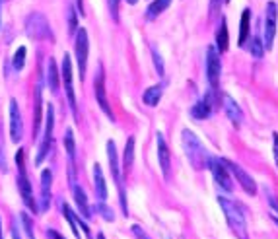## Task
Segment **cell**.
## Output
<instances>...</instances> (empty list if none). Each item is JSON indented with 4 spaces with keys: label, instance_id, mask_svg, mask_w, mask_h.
Returning <instances> with one entry per match:
<instances>
[{
    "label": "cell",
    "instance_id": "49",
    "mask_svg": "<svg viewBox=\"0 0 278 239\" xmlns=\"http://www.w3.org/2000/svg\"><path fill=\"white\" fill-rule=\"evenodd\" d=\"M31 239H33V237H31Z\"/></svg>",
    "mask_w": 278,
    "mask_h": 239
},
{
    "label": "cell",
    "instance_id": "25",
    "mask_svg": "<svg viewBox=\"0 0 278 239\" xmlns=\"http://www.w3.org/2000/svg\"><path fill=\"white\" fill-rule=\"evenodd\" d=\"M61 210H63L64 218H66V222H68V226H70V229H72V233H74L76 239H82V233H80V226H78V216L70 210V206L68 204H61Z\"/></svg>",
    "mask_w": 278,
    "mask_h": 239
},
{
    "label": "cell",
    "instance_id": "26",
    "mask_svg": "<svg viewBox=\"0 0 278 239\" xmlns=\"http://www.w3.org/2000/svg\"><path fill=\"white\" fill-rule=\"evenodd\" d=\"M241 27H240V41H238V45L243 47L245 45V41L249 37V27H251V10H243L241 12Z\"/></svg>",
    "mask_w": 278,
    "mask_h": 239
},
{
    "label": "cell",
    "instance_id": "5",
    "mask_svg": "<svg viewBox=\"0 0 278 239\" xmlns=\"http://www.w3.org/2000/svg\"><path fill=\"white\" fill-rule=\"evenodd\" d=\"M53 130H55V109L49 103L47 107V113H45V132H43V138H41V144H39V152L37 158H35V164L41 165L45 162V158L49 156L51 146H53Z\"/></svg>",
    "mask_w": 278,
    "mask_h": 239
},
{
    "label": "cell",
    "instance_id": "19",
    "mask_svg": "<svg viewBox=\"0 0 278 239\" xmlns=\"http://www.w3.org/2000/svg\"><path fill=\"white\" fill-rule=\"evenodd\" d=\"M94 189H96V197L100 199V202L107 201V183H105L103 169L100 164L94 165Z\"/></svg>",
    "mask_w": 278,
    "mask_h": 239
},
{
    "label": "cell",
    "instance_id": "27",
    "mask_svg": "<svg viewBox=\"0 0 278 239\" xmlns=\"http://www.w3.org/2000/svg\"><path fill=\"white\" fill-rule=\"evenodd\" d=\"M169 4H171V0H154L150 6H148V10H146V18H148V20H156L164 10H167Z\"/></svg>",
    "mask_w": 278,
    "mask_h": 239
},
{
    "label": "cell",
    "instance_id": "45",
    "mask_svg": "<svg viewBox=\"0 0 278 239\" xmlns=\"http://www.w3.org/2000/svg\"><path fill=\"white\" fill-rule=\"evenodd\" d=\"M126 2H128V4H136L138 0H126Z\"/></svg>",
    "mask_w": 278,
    "mask_h": 239
},
{
    "label": "cell",
    "instance_id": "29",
    "mask_svg": "<svg viewBox=\"0 0 278 239\" xmlns=\"http://www.w3.org/2000/svg\"><path fill=\"white\" fill-rule=\"evenodd\" d=\"M41 105H43L41 103V88L37 86V89H35V113H33V130H35V134L39 130V123H41Z\"/></svg>",
    "mask_w": 278,
    "mask_h": 239
},
{
    "label": "cell",
    "instance_id": "6",
    "mask_svg": "<svg viewBox=\"0 0 278 239\" xmlns=\"http://www.w3.org/2000/svg\"><path fill=\"white\" fill-rule=\"evenodd\" d=\"M88 53H89L88 31H86V29H78V31H76L74 55H76V63H78L80 80H84V76H86V66H88Z\"/></svg>",
    "mask_w": 278,
    "mask_h": 239
},
{
    "label": "cell",
    "instance_id": "24",
    "mask_svg": "<svg viewBox=\"0 0 278 239\" xmlns=\"http://www.w3.org/2000/svg\"><path fill=\"white\" fill-rule=\"evenodd\" d=\"M227 43H229V37H227V25H226V20L222 18L220 20V27L216 31V51L218 53H224L227 49Z\"/></svg>",
    "mask_w": 278,
    "mask_h": 239
},
{
    "label": "cell",
    "instance_id": "20",
    "mask_svg": "<svg viewBox=\"0 0 278 239\" xmlns=\"http://www.w3.org/2000/svg\"><path fill=\"white\" fill-rule=\"evenodd\" d=\"M72 193H74V202L78 206V212L84 220H89L91 218V210H89V204H88V199H86V193L82 187L78 185H72Z\"/></svg>",
    "mask_w": 278,
    "mask_h": 239
},
{
    "label": "cell",
    "instance_id": "38",
    "mask_svg": "<svg viewBox=\"0 0 278 239\" xmlns=\"http://www.w3.org/2000/svg\"><path fill=\"white\" fill-rule=\"evenodd\" d=\"M154 63H156L158 72H160V74H164V63H162V59H160V53H158V51H154Z\"/></svg>",
    "mask_w": 278,
    "mask_h": 239
},
{
    "label": "cell",
    "instance_id": "14",
    "mask_svg": "<svg viewBox=\"0 0 278 239\" xmlns=\"http://www.w3.org/2000/svg\"><path fill=\"white\" fill-rule=\"evenodd\" d=\"M24 136V121L18 107V101L10 100V138L12 142H20Z\"/></svg>",
    "mask_w": 278,
    "mask_h": 239
},
{
    "label": "cell",
    "instance_id": "18",
    "mask_svg": "<svg viewBox=\"0 0 278 239\" xmlns=\"http://www.w3.org/2000/svg\"><path fill=\"white\" fill-rule=\"evenodd\" d=\"M222 105H224V111H226L227 119L236 126H240L241 121H243V111H241V107L238 105V101L234 100L229 93H224V95H222Z\"/></svg>",
    "mask_w": 278,
    "mask_h": 239
},
{
    "label": "cell",
    "instance_id": "31",
    "mask_svg": "<svg viewBox=\"0 0 278 239\" xmlns=\"http://www.w3.org/2000/svg\"><path fill=\"white\" fill-rule=\"evenodd\" d=\"M249 51H251V57H255V59H261V57L265 55V45H263V41H261L259 37H253Z\"/></svg>",
    "mask_w": 278,
    "mask_h": 239
},
{
    "label": "cell",
    "instance_id": "32",
    "mask_svg": "<svg viewBox=\"0 0 278 239\" xmlns=\"http://www.w3.org/2000/svg\"><path fill=\"white\" fill-rule=\"evenodd\" d=\"M68 33L70 35H76V31H78V18H76V10L74 6H68Z\"/></svg>",
    "mask_w": 278,
    "mask_h": 239
},
{
    "label": "cell",
    "instance_id": "44",
    "mask_svg": "<svg viewBox=\"0 0 278 239\" xmlns=\"http://www.w3.org/2000/svg\"><path fill=\"white\" fill-rule=\"evenodd\" d=\"M98 239H105V235H103V233L100 231V233H98Z\"/></svg>",
    "mask_w": 278,
    "mask_h": 239
},
{
    "label": "cell",
    "instance_id": "30",
    "mask_svg": "<svg viewBox=\"0 0 278 239\" xmlns=\"http://www.w3.org/2000/svg\"><path fill=\"white\" fill-rule=\"evenodd\" d=\"M25 53H27V49H25L24 45L16 49V53H14V59H12L14 70H18V72H20V70L24 68V64H25Z\"/></svg>",
    "mask_w": 278,
    "mask_h": 239
},
{
    "label": "cell",
    "instance_id": "4",
    "mask_svg": "<svg viewBox=\"0 0 278 239\" xmlns=\"http://www.w3.org/2000/svg\"><path fill=\"white\" fill-rule=\"evenodd\" d=\"M25 33H27V37L33 39V41L49 39L51 37V27H49L47 18L39 12L29 14L27 20H25Z\"/></svg>",
    "mask_w": 278,
    "mask_h": 239
},
{
    "label": "cell",
    "instance_id": "43",
    "mask_svg": "<svg viewBox=\"0 0 278 239\" xmlns=\"http://www.w3.org/2000/svg\"><path fill=\"white\" fill-rule=\"evenodd\" d=\"M274 160H276L278 165V134H274Z\"/></svg>",
    "mask_w": 278,
    "mask_h": 239
},
{
    "label": "cell",
    "instance_id": "40",
    "mask_svg": "<svg viewBox=\"0 0 278 239\" xmlns=\"http://www.w3.org/2000/svg\"><path fill=\"white\" fill-rule=\"evenodd\" d=\"M12 237L14 239H22V235H20V226H18V222H16V220H12Z\"/></svg>",
    "mask_w": 278,
    "mask_h": 239
},
{
    "label": "cell",
    "instance_id": "21",
    "mask_svg": "<svg viewBox=\"0 0 278 239\" xmlns=\"http://www.w3.org/2000/svg\"><path fill=\"white\" fill-rule=\"evenodd\" d=\"M64 150H66V154H68V160H70V179L74 181L76 140H74V132H72V130H66V134H64Z\"/></svg>",
    "mask_w": 278,
    "mask_h": 239
},
{
    "label": "cell",
    "instance_id": "47",
    "mask_svg": "<svg viewBox=\"0 0 278 239\" xmlns=\"http://www.w3.org/2000/svg\"><path fill=\"white\" fill-rule=\"evenodd\" d=\"M0 12H2V0H0ZM0 25H2V18H0Z\"/></svg>",
    "mask_w": 278,
    "mask_h": 239
},
{
    "label": "cell",
    "instance_id": "13",
    "mask_svg": "<svg viewBox=\"0 0 278 239\" xmlns=\"http://www.w3.org/2000/svg\"><path fill=\"white\" fill-rule=\"evenodd\" d=\"M94 91H96V101L100 103L101 111L107 115L111 121H115L111 105H109V101H107V93H105V72H103L101 66L100 70H98V74H96V80H94Z\"/></svg>",
    "mask_w": 278,
    "mask_h": 239
},
{
    "label": "cell",
    "instance_id": "9",
    "mask_svg": "<svg viewBox=\"0 0 278 239\" xmlns=\"http://www.w3.org/2000/svg\"><path fill=\"white\" fill-rule=\"evenodd\" d=\"M107 160H109V167H111V173H113V179L119 187V199H121V208H123V214H128L126 210V199H125V190H123V185H121V173H119V156H117V148H115V142L109 140L107 142Z\"/></svg>",
    "mask_w": 278,
    "mask_h": 239
},
{
    "label": "cell",
    "instance_id": "34",
    "mask_svg": "<svg viewBox=\"0 0 278 239\" xmlns=\"http://www.w3.org/2000/svg\"><path fill=\"white\" fill-rule=\"evenodd\" d=\"M20 220H22V224H24L25 235H29V239H31V237H33V227H31V220H29V216L25 214V212H22Z\"/></svg>",
    "mask_w": 278,
    "mask_h": 239
},
{
    "label": "cell",
    "instance_id": "17",
    "mask_svg": "<svg viewBox=\"0 0 278 239\" xmlns=\"http://www.w3.org/2000/svg\"><path fill=\"white\" fill-rule=\"evenodd\" d=\"M51 185H53V173L51 169H43L41 173V197H39V212H47L51 206Z\"/></svg>",
    "mask_w": 278,
    "mask_h": 239
},
{
    "label": "cell",
    "instance_id": "39",
    "mask_svg": "<svg viewBox=\"0 0 278 239\" xmlns=\"http://www.w3.org/2000/svg\"><path fill=\"white\" fill-rule=\"evenodd\" d=\"M268 204H270V208H272V210L278 214V197H274V195H268Z\"/></svg>",
    "mask_w": 278,
    "mask_h": 239
},
{
    "label": "cell",
    "instance_id": "46",
    "mask_svg": "<svg viewBox=\"0 0 278 239\" xmlns=\"http://www.w3.org/2000/svg\"><path fill=\"white\" fill-rule=\"evenodd\" d=\"M272 220H274V224L278 226V216H272Z\"/></svg>",
    "mask_w": 278,
    "mask_h": 239
},
{
    "label": "cell",
    "instance_id": "35",
    "mask_svg": "<svg viewBox=\"0 0 278 239\" xmlns=\"http://www.w3.org/2000/svg\"><path fill=\"white\" fill-rule=\"evenodd\" d=\"M109 2V12L115 22H119V0H107Z\"/></svg>",
    "mask_w": 278,
    "mask_h": 239
},
{
    "label": "cell",
    "instance_id": "42",
    "mask_svg": "<svg viewBox=\"0 0 278 239\" xmlns=\"http://www.w3.org/2000/svg\"><path fill=\"white\" fill-rule=\"evenodd\" d=\"M76 8H78L80 16H84V0H76Z\"/></svg>",
    "mask_w": 278,
    "mask_h": 239
},
{
    "label": "cell",
    "instance_id": "33",
    "mask_svg": "<svg viewBox=\"0 0 278 239\" xmlns=\"http://www.w3.org/2000/svg\"><path fill=\"white\" fill-rule=\"evenodd\" d=\"M96 210H98V212L103 216V220H107V222H113V220H115L113 210H109V208H107L103 202H100V204H98V208H96Z\"/></svg>",
    "mask_w": 278,
    "mask_h": 239
},
{
    "label": "cell",
    "instance_id": "10",
    "mask_svg": "<svg viewBox=\"0 0 278 239\" xmlns=\"http://www.w3.org/2000/svg\"><path fill=\"white\" fill-rule=\"evenodd\" d=\"M224 162V165L227 167V171L231 173V175L236 177V181L241 185V189L245 190L247 195H257V185H255V181H253V177L241 167V165L234 164V162H229V160H222Z\"/></svg>",
    "mask_w": 278,
    "mask_h": 239
},
{
    "label": "cell",
    "instance_id": "2",
    "mask_svg": "<svg viewBox=\"0 0 278 239\" xmlns=\"http://www.w3.org/2000/svg\"><path fill=\"white\" fill-rule=\"evenodd\" d=\"M181 142H183V150H185L191 165H193L195 169L208 167V160H210V158H208V152H206L204 144L199 140V136H197L193 130L185 128L183 134H181Z\"/></svg>",
    "mask_w": 278,
    "mask_h": 239
},
{
    "label": "cell",
    "instance_id": "41",
    "mask_svg": "<svg viewBox=\"0 0 278 239\" xmlns=\"http://www.w3.org/2000/svg\"><path fill=\"white\" fill-rule=\"evenodd\" d=\"M47 239H64L57 229H47Z\"/></svg>",
    "mask_w": 278,
    "mask_h": 239
},
{
    "label": "cell",
    "instance_id": "1",
    "mask_svg": "<svg viewBox=\"0 0 278 239\" xmlns=\"http://www.w3.org/2000/svg\"><path fill=\"white\" fill-rule=\"evenodd\" d=\"M218 202H220V208L224 210V216H226V222L231 233L238 239H249V233H247V222H245V216L241 212V206L238 202L229 201L226 197H218Z\"/></svg>",
    "mask_w": 278,
    "mask_h": 239
},
{
    "label": "cell",
    "instance_id": "22",
    "mask_svg": "<svg viewBox=\"0 0 278 239\" xmlns=\"http://www.w3.org/2000/svg\"><path fill=\"white\" fill-rule=\"evenodd\" d=\"M59 84H61V74H59V68H57V63L49 59L47 63V86L51 88L53 93L59 91Z\"/></svg>",
    "mask_w": 278,
    "mask_h": 239
},
{
    "label": "cell",
    "instance_id": "23",
    "mask_svg": "<svg viewBox=\"0 0 278 239\" xmlns=\"http://www.w3.org/2000/svg\"><path fill=\"white\" fill-rule=\"evenodd\" d=\"M162 91H164V86H162V84L150 86V88L144 91L142 100H144V103H146L148 107H154V105H158L160 100H162Z\"/></svg>",
    "mask_w": 278,
    "mask_h": 239
},
{
    "label": "cell",
    "instance_id": "15",
    "mask_svg": "<svg viewBox=\"0 0 278 239\" xmlns=\"http://www.w3.org/2000/svg\"><path fill=\"white\" fill-rule=\"evenodd\" d=\"M156 148H158V164L162 167V173L165 179H169L171 175V162H169V148L165 144V138L162 132L156 134Z\"/></svg>",
    "mask_w": 278,
    "mask_h": 239
},
{
    "label": "cell",
    "instance_id": "8",
    "mask_svg": "<svg viewBox=\"0 0 278 239\" xmlns=\"http://www.w3.org/2000/svg\"><path fill=\"white\" fill-rule=\"evenodd\" d=\"M276 20H278V8L276 2H268L265 8V27H263V35H265V45L266 51L272 49L274 43V35H276Z\"/></svg>",
    "mask_w": 278,
    "mask_h": 239
},
{
    "label": "cell",
    "instance_id": "3",
    "mask_svg": "<svg viewBox=\"0 0 278 239\" xmlns=\"http://www.w3.org/2000/svg\"><path fill=\"white\" fill-rule=\"evenodd\" d=\"M16 165H18V189H20V195H22V201L24 204L33 210V212H39L37 202L33 199V190H31V183L27 179V171H25V162H24V150L20 148L18 154H16Z\"/></svg>",
    "mask_w": 278,
    "mask_h": 239
},
{
    "label": "cell",
    "instance_id": "28",
    "mask_svg": "<svg viewBox=\"0 0 278 239\" xmlns=\"http://www.w3.org/2000/svg\"><path fill=\"white\" fill-rule=\"evenodd\" d=\"M132 162H134V136H130L125 144V154H123V167H125V171L130 169Z\"/></svg>",
    "mask_w": 278,
    "mask_h": 239
},
{
    "label": "cell",
    "instance_id": "36",
    "mask_svg": "<svg viewBox=\"0 0 278 239\" xmlns=\"http://www.w3.org/2000/svg\"><path fill=\"white\" fill-rule=\"evenodd\" d=\"M224 2H227V0H210V16H216Z\"/></svg>",
    "mask_w": 278,
    "mask_h": 239
},
{
    "label": "cell",
    "instance_id": "37",
    "mask_svg": "<svg viewBox=\"0 0 278 239\" xmlns=\"http://www.w3.org/2000/svg\"><path fill=\"white\" fill-rule=\"evenodd\" d=\"M132 233H134V237L136 239H150L148 237V233H146L140 226H132Z\"/></svg>",
    "mask_w": 278,
    "mask_h": 239
},
{
    "label": "cell",
    "instance_id": "11",
    "mask_svg": "<svg viewBox=\"0 0 278 239\" xmlns=\"http://www.w3.org/2000/svg\"><path fill=\"white\" fill-rule=\"evenodd\" d=\"M220 72H222L220 55H218L216 47H208V51H206V78H208V84H210L212 91H216V86L220 82Z\"/></svg>",
    "mask_w": 278,
    "mask_h": 239
},
{
    "label": "cell",
    "instance_id": "16",
    "mask_svg": "<svg viewBox=\"0 0 278 239\" xmlns=\"http://www.w3.org/2000/svg\"><path fill=\"white\" fill-rule=\"evenodd\" d=\"M214 109V91L212 93H206L201 101H197L193 107H191V117L195 121H202V119H208L210 113Z\"/></svg>",
    "mask_w": 278,
    "mask_h": 239
},
{
    "label": "cell",
    "instance_id": "12",
    "mask_svg": "<svg viewBox=\"0 0 278 239\" xmlns=\"http://www.w3.org/2000/svg\"><path fill=\"white\" fill-rule=\"evenodd\" d=\"M208 167H210L212 177H214V181L218 183L220 189L227 190V193L234 189V183H231L229 171H227V167L224 165L222 160H218V158H210V160H208Z\"/></svg>",
    "mask_w": 278,
    "mask_h": 239
},
{
    "label": "cell",
    "instance_id": "48",
    "mask_svg": "<svg viewBox=\"0 0 278 239\" xmlns=\"http://www.w3.org/2000/svg\"><path fill=\"white\" fill-rule=\"evenodd\" d=\"M0 239H4V237H2V227H0Z\"/></svg>",
    "mask_w": 278,
    "mask_h": 239
},
{
    "label": "cell",
    "instance_id": "7",
    "mask_svg": "<svg viewBox=\"0 0 278 239\" xmlns=\"http://www.w3.org/2000/svg\"><path fill=\"white\" fill-rule=\"evenodd\" d=\"M61 80L64 84V91H66V100L70 105V111L74 117H78L76 111V93H74V84H72V61H70V55L64 53L63 57V68H61Z\"/></svg>",
    "mask_w": 278,
    "mask_h": 239
}]
</instances>
